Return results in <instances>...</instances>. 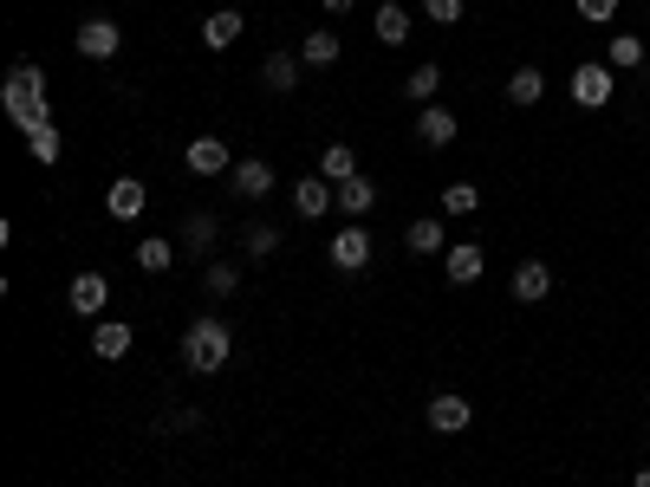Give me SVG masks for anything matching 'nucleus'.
<instances>
[{
    "label": "nucleus",
    "instance_id": "nucleus-1",
    "mask_svg": "<svg viewBox=\"0 0 650 487\" xmlns=\"http://www.w3.org/2000/svg\"><path fill=\"white\" fill-rule=\"evenodd\" d=\"M228 358H234V332H228V319H215V312L189 319V332H182V364H189L195 377H208V371H221Z\"/></svg>",
    "mask_w": 650,
    "mask_h": 487
},
{
    "label": "nucleus",
    "instance_id": "nucleus-2",
    "mask_svg": "<svg viewBox=\"0 0 650 487\" xmlns=\"http://www.w3.org/2000/svg\"><path fill=\"white\" fill-rule=\"evenodd\" d=\"M566 91H573V104H579V111H606V104H612V91H619V72H612L606 59H586V65H573Z\"/></svg>",
    "mask_w": 650,
    "mask_h": 487
},
{
    "label": "nucleus",
    "instance_id": "nucleus-3",
    "mask_svg": "<svg viewBox=\"0 0 650 487\" xmlns=\"http://www.w3.org/2000/svg\"><path fill=\"white\" fill-rule=\"evenodd\" d=\"M371 247H378L371 228H365V221H345V228L326 241V260H332L339 273H365V267H371Z\"/></svg>",
    "mask_w": 650,
    "mask_h": 487
},
{
    "label": "nucleus",
    "instance_id": "nucleus-4",
    "mask_svg": "<svg viewBox=\"0 0 650 487\" xmlns=\"http://www.w3.org/2000/svg\"><path fill=\"white\" fill-rule=\"evenodd\" d=\"M0 104H7V117L20 124V130H39V124H52V98L39 91V85H0Z\"/></svg>",
    "mask_w": 650,
    "mask_h": 487
},
{
    "label": "nucleus",
    "instance_id": "nucleus-5",
    "mask_svg": "<svg viewBox=\"0 0 650 487\" xmlns=\"http://www.w3.org/2000/svg\"><path fill=\"white\" fill-rule=\"evenodd\" d=\"M65 306H72L78 319H104V306H111V280H104L98 267L72 273V286H65Z\"/></svg>",
    "mask_w": 650,
    "mask_h": 487
},
{
    "label": "nucleus",
    "instance_id": "nucleus-6",
    "mask_svg": "<svg viewBox=\"0 0 650 487\" xmlns=\"http://www.w3.org/2000/svg\"><path fill=\"white\" fill-rule=\"evenodd\" d=\"M443 273H449V286H475V280L488 273V247H482V241H449Z\"/></svg>",
    "mask_w": 650,
    "mask_h": 487
},
{
    "label": "nucleus",
    "instance_id": "nucleus-7",
    "mask_svg": "<svg viewBox=\"0 0 650 487\" xmlns=\"http://www.w3.org/2000/svg\"><path fill=\"white\" fill-rule=\"evenodd\" d=\"M182 163H189V176H234V150L221 137H195L182 150Z\"/></svg>",
    "mask_w": 650,
    "mask_h": 487
},
{
    "label": "nucleus",
    "instance_id": "nucleus-8",
    "mask_svg": "<svg viewBox=\"0 0 650 487\" xmlns=\"http://www.w3.org/2000/svg\"><path fill=\"white\" fill-rule=\"evenodd\" d=\"M130 345H137V332H130L124 319H98V325H91V358H98V364H124Z\"/></svg>",
    "mask_w": 650,
    "mask_h": 487
},
{
    "label": "nucleus",
    "instance_id": "nucleus-9",
    "mask_svg": "<svg viewBox=\"0 0 650 487\" xmlns=\"http://www.w3.org/2000/svg\"><path fill=\"white\" fill-rule=\"evenodd\" d=\"M423 416H430V430H436V436H462V430L475 423V403H469V397H456V390H443V397H430V410H423Z\"/></svg>",
    "mask_w": 650,
    "mask_h": 487
},
{
    "label": "nucleus",
    "instance_id": "nucleus-10",
    "mask_svg": "<svg viewBox=\"0 0 650 487\" xmlns=\"http://www.w3.org/2000/svg\"><path fill=\"white\" fill-rule=\"evenodd\" d=\"M72 46H78V59H117V46H124V26H117V20H85Z\"/></svg>",
    "mask_w": 650,
    "mask_h": 487
},
{
    "label": "nucleus",
    "instance_id": "nucleus-11",
    "mask_svg": "<svg viewBox=\"0 0 650 487\" xmlns=\"http://www.w3.org/2000/svg\"><path fill=\"white\" fill-rule=\"evenodd\" d=\"M293 208H299V221H319L326 208H339V182H326V176H299V182H293Z\"/></svg>",
    "mask_w": 650,
    "mask_h": 487
},
{
    "label": "nucleus",
    "instance_id": "nucleus-12",
    "mask_svg": "<svg viewBox=\"0 0 650 487\" xmlns=\"http://www.w3.org/2000/svg\"><path fill=\"white\" fill-rule=\"evenodd\" d=\"M228 182H234L241 202H267V195H273V163H267V156H247V163H234Z\"/></svg>",
    "mask_w": 650,
    "mask_h": 487
},
{
    "label": "nucleus",
    "instance_id": "nucleus-13",
    "mask_svg": "<svg viewBox=\"0 0 650 487\" xmlns=\"http://www.w3.org/2000/svg\"><path fill=\"white\" fill-rule=\"evenodd\" d=\"M508 293H514L521 306H540V299L553 293V267H547V260H521L514 280H508Z\"/></svg>",
    "mask_w": 650,
    "mask_h": 487
},
{
    "label": "nucleus",
    "instance_id": "nucleus-14",
    "mask_svg": "<svg viewBox=\"0 0 650 487\" xmlns=\"http://www.w3.org/2000/svg\"><path fill=\"white\" fill-rule=\"evenodd\" d=\"M241 33H247V13H234V7H215V13L202 20V46H208V52H228Z\"/></svg>",
    "mask_w": 650,
    "mask_h": 487
},
{
    "label": "nucleus",
    "instance_id": "nucleus-15",
    "mask_svg": "<svg viewBox=\"0 0 650 487\" xmlns=\"http://www.w3.org/2000/svg\"><path fill=\"white\" fill-rule=\"evenodd\" d=\"M215 241H221V221H215L208 208H189V215H182V241H176V247H182V254H215Z\"/></svg>",
    "mask_w": 650,
    "mask_h": 487
},
{
    "label": "nucleus",
    "instance_id": "nucleus-16",
    "mask_svg": "<svg viewBox=\"0 0 650 487\" xmlns=\"http://www.w3.org/2000/svg\"><path fill=\"white\" fill-rule=\"evenodd\" d=\"M404 247H410L417 260H430V254H449V228H443L436 215H417V221L404 228Z\"/></svg>",
    "mask_w": 650,
    "mask_h": 487
},
{
    "label": "nucleus",
    "instance_id": "nucleus-17",
    "mask_svg": "<svg viewBox=\"0 0 650 487\" xmlns=\"http://www.w3.org/2000/svg\"><path fill=\"white\" fill-rule=\"evenodd\" d=\"M299 65H306L299 52H267V59H260V85H267V91H280V98H286V91H299Z\"/></svg>",
    "mask_w": 650,
    "mask_h": 487
},
{
    "label": "nucleus",
    "instance_id": "nucleus-18",
    "mask_svg": "<svg viewBox=\"0 0 650 487\" xmlns=\"http://www.w3.org/2000/svg\"><path fill=\"white\" fill-rule=\"evenodd\" d=\"M540 98H547V72H540V65H514V72H508V104H514V111H534Z\"/></svg>",
    "mask_w": 650,
    "mask_h": 487
},
{
    "label": "nucleus",
    "instance_id": "nucleus-19",
    "mask_svg": "<svg viewBox=\"0 0 650 487\" xmlns=\"http://www.w3.org/2000/svg\"><path fill=\"white\" fill-rule=\"evenodd\" d=\"M143 202H150V195H143V182H137V176H117V182L104 189L111 221H137V215H143Z\"/></svg>",
    "mask_w": 650,
    "mask_h": 487
},
{
    "label": "nucleus",
    "instance_id": "nucleus-20",
    "mask_svg": "<svg viewBox=\"0 0 650 487\" xmlns=\"http://www.w3.org/2000/svg\"><path fill=\"white\" fill-rule=\"evenodd\" d=\"M417 143H423V150H443V143H456V111H443V104H423V117H417Z\"/></svg>",
    "mask_w": 650,
    "mask_h": 487
},
{
    "label": "nucleus",
    "instance_id": "nucleus-21",
    "mask_svg": "<svg viewBox=\"0 0 650 487\" xmlns=\"http://www.w3.org/2000/svg\"><path fill=\"white\" fill-rule=\"evenodd\" d=\"M371 208H378V182H371V176L339 182V215H345V221H365Z\"/></svg>",
    "mask_w": 650,
    "mask_h": 487
},
{
    "label": "nucleus",
    "instance_id": "nucleus-22",
    "mask_svg": "<svg viewBox=\"0 0 650 487\" xmlns=\"http://www.w3.org/2000/svg\"><path fill=\"white\" fill-rule=\"evenodd\" d=\"M339 52H345V46H339V33H332V26H313V33L299 39V59H306L313 72H326V65H339Z\"/></svg>",
    "mask_w": 650,
    "mask_h": 487
},
{
    "label": "nucleus",
    "instance_id": "nucleus-23",
    "mask_svg": "<svg viewBox=\"0 0 650 487\" xmlns=\"http://www.w3.org/2000/svg\"><path fill=\"white\" fill-rule=\"evenodd\" d=\"M371 33H378V46H404V39H410V13H404L397 0H384V7L371 13Z\"/></svg>",
    "mask_w": 650,
    "mask_h": 487
},
{
    "label": "nucleus",
    "instance_id": "nucleus-24",
    "mask_svg": "<svg viewBox=\"0 0 650 487\" xmlns=\"http://www.w3.org/2000/svg\"><path fill=\"white\" fill-rule=\"evenodd\" d=\"M319 176H326V182L365 176V169H358V150H352V143H326V150H319Z\"/></svg>",
    "mask_w": 650,
    "mask_h": 487
},
{
    "label": "nucleus",
    "instance_id": "nucleus-25",
    "mask_svg": "<svg viewBox=\"0 0 650 487\" xmlns=\"http://www.w3.org/2000/svg\"><path fill=\"white\" fill-rule=\"evenodd\" d=\"M130 254H137V273H169L182 247H176V241H163V234H150V241H137Z\"/></svg>",
    "mask_w": 650,
    "mask_h": 487
},
{
    "label": "nucleus",
    "instance_id": "nucleus-26",
    "mask_svg": "<svg viewBox=\"0 0 650 487\" xmlns=\"http://www.w3.org/2000/svg\"><path fill=\"white\" fill-rule=\"evenodd\" d=\"M436 91H443V65H430V59H423V65L404 78V98H410V104H436Z\"/></svg>",
    "mask_w": 650,
    "mask_h": 487
},
{
    "label": "nucleus",
    "instance_id": "nucleus-27",
    "mask_svg": "<svg viewBox=\"0 0 650 487\" xmlns=\"http://www.w3.org/2000/svg\"><path fill=\"white\" fill-rule=\"evenodd\" d=\"M202 293H208V299H234V293H241V267H234V260H208Z\"/></svg>",
    "mask_w": 650,
    "mask_h": 487
},
{
    "label": "nucleus",
    "instance_id": "nucleus-28",
    "mask_svg": "<svg viewBox=\"0 0 650 487\" xmlns=\"http://www.w3.org/2000/svg\"><path fill=\"white\" fill-rule=\"evenodd\" d=\"M612 72H638V65H650L645 39H632V33H612V59H606Z\"/></svg>",
    "mask_w": 650,
    "mask_h": 487
},
{
    "label": "nucleus",
    "instance_id": "nucleus-29",
    "mask_svg": "<svg viewBox=\"0 0 650 487\" xmlns=\"http://www.w3.org/2000/svg\"><path fill=\"white\" fill-rule=\"evenodd\" d=\"M241 247H247V260H273V247H280V228H273V221H247Z\"/></svg>",
    "mask_w": 650,
    "mask_h": 487
},
{
    "label": "nucleus",
    "instance_id": "nucleus-30",
    "mask_svg": "<svg viewBox=\"0 0 650 487\" xmlns=\"http://www.w3.org/2000/svg\"><path fill=\"white\" fill-rule=\"evenodd\" d=\"M26 150H33L39 163H59V150H65V137H59V124H39V130H26Z\"/></svg>",
    "mask_w": 650,
    "mask_h": 487
},
{
    "label": "nucleus",
    "instance_id": "nucleus-31",
    "mask_svg": "<svg viewBox=\"0 0 650 487\" xmlns=\"http://www.w3.org/2000/svg\"><path fill=\"white\" fill-rule=\"evenodd\" d=\"M482 208V189L475 182H449L443 189V215H475Z\"/></svg>",
    "mask_w": 650,
    "mask_h": 487
},
{
    "label": "nucleus",
    "instance_id": "nucleus-32",
    "mask_svg": "<svg viewBox=\"0 0 650 487\" xmlns=\"http://www.w3.org/2000/svg\"><path fill=\"white\" fill-rule=\"evenodd\" d=\"M573 13L592 20V26H612V20H619V0H573Z\"/></svg>",
    "mask_w": 650,
    "mask_h": 487
},
{
    "label": "nucleus",
    "instance_id": "nucleus-33",
    "mask_svg": "<svg viewBox=\"0 0 650 487\" xmlns=\"http://www.w3.org/2000/svg\"><path fill=\"white\" fill-rule=\"evenodd\" d=\"M7 78H13V85H39V91H46V65H39V59H13V65H7Z\"/></svg>",
    "mask_w": 650,
    "mask_h": 487
},
{
    "label": "nucleus",
    "instance_id": "nucleus-34",
    "mask_svg": "<svg viewBox=\"0 0 650 487\" xmlns=\"http://www.w3.org/2000/svg\"><path fill=\"white\" fill-rule=\"evenodd\" d=\"M423 13H430L436 26H456V20L469 13V0H423Z\"/></svg>",
    "mask_w": 650,
    "mask_h": 487
},
{
    "label": "nucleus",
    "instance_id": "nucleus-35",
    "mask_svg": "<svg viewBox=\"0 0 650 487\" xmlns=\"http://www.w3.org/2000/svg\"><path fill=\"white\" fill-rule=\"evenodd\" d=\"M163 430H202V410H169Z\"/></svg>",
    "mask_w": 650,
    "mask_h": 487
},
{
    "label": "nucleus",
    "instance_id": "nucleus-36",
    "mask_svg": "<svg viewBox=\"0 0 650 487\" xmlns=\"http://www.w3.org/2000/svg\"><path fill=\"white\" fill-rule=\"evenodd\" d=\"M319 7H326V13H352V0H319Z\"/></svg>",
    "mask_w": 650,
    "mask_h": 487
},
{
    "label": "nucleus",
    "instance_id": "nucleus-37",
    "mask_svg": "<svg viewBox=\"0 0 650 487\" xmlns=\"http://www.w3.org/2000/svg\"><path fill=\"white\" fill-rule=\"evenodd\" d=\"M632 487H650V469H638V475H632Z\"/></svg>",
    "mask_w": 650,
    "mask_h": 487
},
{
    "label": "nucleus",
    "instance_id": "nucleus-38",
    "mask_svg": "<svg viewBox=\"0 0 650 487\" xmlns=\"http://www.w3.org/2000/svg\"><path fill=\"white\" fill-rule=\"evenodd\" d=\"M645 26H650V13H645Z\"/></svg>",
    "mask_w": 650,
    "mask_h": 487
}]
</instances>
